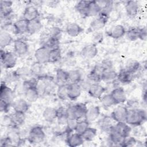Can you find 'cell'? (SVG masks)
Here are the masks:
<instances>
[{
  "instance_id": "47",
  "label": "cell",
  "mask_w": 147,
  "mask_h": 147,
  "mask_svg": "<svg viewBox=\"0 0 147 147\" xmlns=\"http://www.w3.org/2000/svg\"><path fill=\"white\" fill-rule=\"evenodd\" d=\"M13 72L17 79H19L29 75L31 74V70L30 68L26 67H21L18 68Z\"/></svg>"
},
{
  "instance_id": "41",
  "label": "cell",
  "mask_w": 147,
  "mask_h": 147,
  "mask_svg": "<svg viewBox=\"0 0 147 147\" xmlns=\"http://www.w3.org/2000/svg\"><path fill=\"white\" fill-rule=\"evenodd\" d=\"M140 28L134 27L131 28L127 30H126L125 36L127 40L131 41H134L139 39Z\"/></svg>"
},
{
  "instance_id": "11",
  "label": "cell",
  "mask_w": 147,
  "mask_h": 147,
  "mask_svg": "<svg viewBox=\"0 0 147 147\" xmlns=\"http://www.w3.org/2000/svg\"><path fill=\"white\" fill-rule=\"evenodd\" d=\"M110 94L116 105L121 104L126 101V95L125 91L121 87H116L113 89L110 92Z\"/></svg>"
},
{
  "instance_id": "5",
  "label": "cell",
  "mask_w": 147,
  "mask_h": 147,
  "mask_svg": "<svg viewBox=\"0 0 147 147\" xmlns=\"http://www.w3.org/2000/svg\"><path fill=\"white\" fill-rule=\"evenodd\" d=\"M109 16L100 12L96 17L91 22L89 26V31L95 32L99 31L100 29L103 28L106 25Z\"/></svg>"
},
{
  "instance_id": "42",
  "label": "cell",
  "mask_w": 147,
  "mask_h": 147,
  "mask_svg": "<svg viewBox=\"0 0 147 147\" xmlns=\"http://www.w3.org/2000/svg\"><path fill=\"white\" fill-rule=\"evenodd\" d=\"M11 117L15 127L17 128L24 123L25 119V114L14 111V113L11 115Z\"/></svg>"
},
{
  "instance_id": "35",
  "label": "cell",
  "mask_w": 147,
  "mask_h": 147,
  "mask_svg": "<svg viewBox=\"0 0 147 147\" xmlns=\"http://www.w3.org/2000/svg\"><path fill=\"white\" fill-rule=\"evenodd\" d=\"M56 82L60 84H66L68 83V73L61 68H59L56 71Z\"/></svg>"
},
{
  "instance_id": "18",
  "label": "cell",
  "mask_w": 147,
  "mask_h": 147,
  "mask_svg": "<svg viewBox=\"0 0 147 147\" xmlns=\"http://www.w3.org/2000/svg\"><path fill=\"white\" fill-rule=\"evenodd\" d=\"M11 107L15 112L25 114L29 108L28 102L24 99H18L13 101Z\"/></svg>"
},
{
  "instance_id": "22",
  "label": "cell",
  "mask_w": 147,
  "mask_h": 147,
  "mask_svg": "<svg viewBox=\"0 0 147 147\" xmlns=\"http://www.w3.org/2000/svg\"><path fill=\"white\" fill-rule=\"evenodd\" d=\"M115 130L123 138H125L130 135L131 127L125 122H118L113 126Z\"/></svg>"
},
{
  "instance_id": "20",
  "label": "cell",
  "mask_w": 147,
  "mask_h": 147,
  "mask_svg": "<svg viewBox=\"0 0 147 147\" xmlns=\"http://www.w3.org/2000/svg\"><path fill=\"white\" fill-rule=\"evenodd\" d=\"M84 140L81 134L77 133L70 134L67 136L66 143L70 147H76L81 145L84 142Z\"/></svg>"
},
{
  "instance_id": "23",
  "label": "cell",
  "mask_w": 147,
  "mask_h": 147,
  "mask_svg": "<svg viewBox=\"0 0 147 147\" xmlns=\"http://www.w3.org/2000/svg\"><path fill=\"white\" fill-rule=\"evenodd\" d=\"M82 88L79 83H68V99L74 100L81 95Z\"/></svg>"
},
{
  "instance_id": "55",
  "label": "cell",
  "mask_w": 147,
  "mask_h": 147,
  "mask_svg": "<svg viewBox=\"0 0 147 147\" xmlns=\"http://www.w3.org/2000/svg\"><path fill=\"white\" fill-rule=\"evenodd\" d=\"M13 144L10 138L7 136L5 137L2 138L1 140V146H13Z\"/></svg>"
},
{
  "instance_id": "48",
  "label": "cell",
  "mask_w": 147,
  "mask_h": 147,
  "mask_svg": "<svg viewBox=\"0 0 147 147\" xmlns=\"http://www.w3.org/2000/svg\"><path fill=\"white\" fill-rule=\"evenodd\" d=\"M89 122L86 119L79 120L76 126L75 131L76 133L82 134V133L89 127Z\"/></svg>"
},
{
  "instance_id": "43",
  "label": "cell",
  "mask_w": 147,
  "mask_h": 147,
  "mask_svg": "<svg viewBox=\"0 0 147 147\" xmlns=\"http://www.w3.org/2000/svg\"><path fill=\"white\" fill-rule=\"evenodd\" d=\"M61 59V51L60 48L52 49L49 51L48 63H55L59 61Z\"/></svg>"
},
{
  "instance_id": "30",
  "label": "cell",
  "mask_w": 147,
  "mask_h": 147,
  "mask_svg": "<svg viewBox=\"0 0 147 147\" xmlns=\"http://www.w3.org/2000/svg\"><path fill=\"white\" fill-rule=\"evenodd\" d=\"M113 120V119L111 117L105 116L99 120L98 125L99 126L100 129L109 133L113 126L112 123Z\"/></svg>"
},
{
  "instance_id": "54",
  "label": "cell",
  "mask_w": 147,
  "mask_h": 147,
  "mask_svg": "<svg viewBox=\"0 0 147 147\" xmlns=\"http://www.w3.org/2000/svg\"><path fill=\"white\" fill-rule=\"evenodd\" d=\"M147 38V29L146 26L140 28L139 39L142 41H146Z\"/></svg>"
},
{
  "instance_id": "29",
  "label": "cell",
  "mask_w": 147,
  "mask_h": 147,
  "mask_svg": "<svg viewBox=\"0 0 147 147\" xmlns=\"http://www.w3.org/2000/svg\"><path fill=\"white\" fill-rule=\"evenodd\" d=\"M57 123L60 125H66L68 120V117L67 112V108L60 107L57 109Z\"/></svg>"
},
{
  "instance_id": "32",
  "label": "cell",
  "mask_w": 147,
  "mask_h": 147,
  "mask_svg": "<svg viewBox=\"0 0 147 147\" xmlns=\"http://www.w3.org/2000/svg\"><path fill=\"white\" fill-rule=\"evenodd\" d=\"M114 126V125H113ZM111 128L109 133V138L110 142L113 144L114 145L121 146V144L124 139L121 135H119L114 129V127Z\"/></svg>"
},
{
  "instance_id": "8",
  "label": "cell",
  "mask_w": 147,
  "mask_h": 147,
  "mask_svg": "<svg viewBox=\"0 0 147 147\" xmlns=\"http://www.w3.org/2000/svg\"><path fill=\"white\" fill-rule=\"evenodd\" d=\"M128 109L124 106H118L111 113V117L116 122H125Z\"/></svg>"
},
{
  "instance_id": "9",
  "label": "cell",
  "mask_w": 147,
  "mask_h": 147,
  "mask_svg": "<svg viewBox=\"0 0 147 147\" xmlns=\"http://www.w3.org/2000/svg\"><path fill=\"white\" fill-rule=\"evenodd\" d=\"M104 70L105 68L100 63L96 64L90 71L87 78L92 83H99V82L102 81V76Z\"/></svg>"
},
{
  "instance_id": "39",
  "label": "cell",
  "mask_w": 147,
  "mask_h": 147,
  "mask_svg": "<svg viewBox=\"0 0 147 147\" xmlns=\"http://www.w3.org/2000/svg\"><path fill=\"white\" fill-rule=\"evenodd\" d=\"M97 134V130L94 127H88L82 134V136L86 141H92Z\"/></svg>"
},
{
  "instance_id": "52",
  "label": "cell",
  "mask_w": 147,
  "mask_h": 147,
  "mask_svg": "<svg viewBox=\"0 0 147 147\" xmlns=\"http://www.w3.org/2000/svg\"><path fill=\"white\" fill-rule=\"evenodd\" d=\"M78 120L75 119H70L69 118L67 123V131L68 133L75 130L76 126L77 125Z\"/></svg>"
},
{
  "instance_id": "36",
  "label": "cell",
  "mask_w": 147,
  "mask_h": 147,
  "mask_svg": "<svg viewBox=\"0 0 147 147\" xmlns=\"http://www.w3.org/2000/svg\"><path fill=\"white\" fill-rule=\"evenodd\" d=\"M57 96L59 99L65 100L68 99V83L60 84L57 89Z\"/></svg>"
},
{
  "instance_id": "51",
  "label": "cell",
  "mask_w": 147,
  "mask_h": 147,
  "mask_svg": "<svg viewBox=\"0 0 147 147\" xmlns=\"http://www.w3.org/2000/svg\"><path fill=\"white\" fill-rule=\"evenodd\" d=\"M62 34V31L61 29L57 26L52 27L49 32V36L57 38L58 39H60L61 38Z\"/></svg>"
},
{
  "instance_id": "15",
  "label": "cell",
  "mask_w": 147,
  "mask_h": 147,
  "mask_svg": "<svg viewBox=\"0 0 147 147\" xmlns=\"http://www.w3.org/2000/svg\"><path fill=\"white\" fill-rule=\"evenodd\" d=\"M98 50L96 45L92 43L85 45L81 51V55L86 59H93L98 54Z\"/></svg>"
},
{
  "instance_id": "16",
  "label": "cell",
  "mask_w": 147,
  "mask_h": 147,
  "mask_svg": "<svg viewBox=\"0 0 147 147\" xmlns=\"http://www.w3.org/2000/svg\"><path fill=\"white\" fill-rule=\"evenodd\" d=\"M13 2L10 1H1V18L2 19L7 18L11 16L13 13L12 9Z\"/></svg>"
},
{
  "instance_id": "45",
  "label": "cell",
  "mask_w": 147,
  "mask_h": 147,
  "mask_svg": "<svg viewBox=\"0 0 147 147\" xmlns=\"http://www.w3.org/2000/svg\"><path fill=\"white\" fill-rule=\"evenodd\" d=\"M100 99L102 105L105 107H110L116 105L115 102L110 94L103 95Z\"/></svg>"
},
{
  "instance_id": "26",
  "label": "cell",
  "mask_w": 147,
  "mask_h": 147,
  "mask_svg": "<svg viewBox=\"0 0 147 147\" xmlns=\"http://www.w3.org/2000/svg\"><path fill=\"white\" fill-rule=\"evenodd\" d=\"M102 8L97 1H90L86 17H94L97 16L101 11Z\"/></svg>"
},
{
  "instance_id": "31",
  "label": "cell",
  "mask_w": 147,
  "mask_h": 147,
  "mask_svg": "<svg viewBox=\"0 0 147 147\" xmlns=\"http://www.w3.org/2000/svg\"><path fill=\"white\" fill-rule=\"evenodd\" d=\"M25 96L26 100L28 102H35L40 96L38 91L36 87H31L26 90L25 92Z\"/></svg>"
},
{
  "instance_id": "12",
  "label": "cell",
  "mask_w": 147,
  "mask_h": 147,
  "mask_svg": "<svg viewBox=\"0 0 147 147\" xmlns=\"http://www.w3.org/2000/svg\"><path fill=\"white\" fill-rule=\"evenodd\" d=\"M29 50L28 43L22 39H17L14 42V53L17 56L25 55Z\"/></svg>"
},
{
  "instance_id": "44",
  "label": "cell",
  "mask_w": 147,
  "mask_h": 147,
  "mask_svg": "<svg viewBox=\"0 0 147 147\" xmlns=\"http://www.w3.org/2000/svg\"><path fill=\"white\" fill-rule=\"evenodd\" d=\"M43 45L46 46L49 50L60 48V39L49 36Z\"/></svg>"
},
{
  "instance_id": "2",
  "label": "cell",
  "mask_w": 147,
  "mask_h": 147,
  "mask_svg": "<svg viewBox=\"0 0 147 147\" xmlns=\"http://www.w3.org/2000/svg\"><path fill=\"white\" fill-rule=\"evenodd\" d=\"M87 110V107L86 105L83 103L71 105L67 108L68 119H75L79 121L84 118Z\"/></svg>"
},
{
  "instance_id": "34",
  "label": "cell",
  "mask_w": 147,
  "mask_h": 147,
  "mask_svg": "<svg viewBox=\"0 0 147 147\" xmlns=\"http://www.w3.org/2000/svg\"><path fill=\"white\" fill-rule=\"evenodd\" d=\"M118 72H117L113 68L105 69L102 76V80L106 82H109L114 80L117 78Z\"/></svg>"
},
{
  "instance_id": "49",
  "label": "cell",
  "mask_w": 147,
  "mask_h": 147,
  "mask_svg": "<svg viewBox=\"0 0 147 147\" xmlns=\"http://www.w3.org/2000/svg\"><path fill=\"white\" fill-rule=\"evenodd\" d=\"M137 141L136 140V139L134 137L129 136L124 138V139L123 140V141L121 144V146L131 147V146H135L136 144H137Z\"/></svg>"
},
{
  "instance_id": "10",
  "label": "cell",
  "mask_w": 147,
  "mask_h": 147,
  "mask_svg": "<svg viewBox=\"0 0 147 147\" xmlns=\"http://www.w3.org/2000/svg\"><path fill=\"white\" fill-rule=\"evenodd\" d=\"M106 91V88L99 83H92L87 92L90 96L96 99H100Z\"/></svg>"
},
{
  "instance_id": "27",
  "label": "cell",
  "mask_w": 147,
  "mask_h": 147,
  "mask_svg": "<svg viewBox=\"0 0 147 147\" xmlns=\"http://www.w3.org/2000/svg\"><path fill=\"white\" fill-rule=\"evenodd\" d=\"M42 117L45 121L52 122L56 119L57 109L52 107H46L42 113Z\"/></svg>"
},
{
  "instance_id": "1",
  "label": "cell",
  "mask_w": 147,
  "mask_h": 147,
  "mask_svg": "<svg viewBox=\"0 0 147 147\" xmlns=\"http://www.w3.org/2000/svg\"><path fill=\"white\" fill-rule=\"evenodd\" d=\"M147 119L146 111L143 109L135 108L128 109L125 122L129 125L138 126L143 124Z\"/></svg>"
},
{
  "instance_id": "28",
  "label": "cell",
  "mask_w": 147,
  "mask_h": 147,
  "mask_svg": "<svg viewBox=\"0 0 147 147\" xmlns=\"http://www.w3.org/2000/svg\"><path fill=\"white\" fill-rule=\"evenodd\" d=\"M13 42V37L11 34L6 30H1L0 32V46L1 49L10 45Z\"/></svg>"
},
{
  "instance_id": "33",
  "label": "cell",
  "mask_w": 147,
  "mask_h": 147,
  "mask_svg": "<svg viewBox=\"0 0 147 147\" xmlns=\"http://www.w3.org/2000/svg\"><path fill=\"white\" fill-rule=\"evenodd\" d=\"M42 27L41 21L37 18L33 21H29L28 24V33L30 34H33L39 32Z\"/></svg>"
},
{
  "instance_id": "19",
  "label": "cell",
  "mask_w": 147,
  "mask_h": 147,
  "mask_svg": "<svg viewBox=\"0 0 147 147\" xmlns=\"http://www.w3.org/2000/svg\"><path fill=\"white\" fill-rule=\"evenodd\" d=\"M100 114V111L99 107L98 106H92L87 108L84 118L89 123L92 122L98 119Z\"/></svg>"
},
{
  "instance_id": "24",
  "label": "cell",
  "mask_w": 147,
  "mask_h": 147,
  "mask_svg": "<svg viewBox=\"0 0 147 147\" xmlns=\"http://www.w3.org/2000/svg\"><path fill=\"white\" fill-rule=\"evenodd\" d=\"M65 30L68 36L75 37L83 32V29L76 22H71L67 25Z\"/></svg>"
},
{
  "instance_id": "56",
  "label": "cell",
  "mask_w": 147,
  "mask_h": 147,
  "mask_svg": "<svg viewBox=\"0 0 147 147\" xmlns=\"http://www.w3.org/2000/svg\"><path fill=\"white\" fill-rule=\"evenodd\" d=\"M10 107H11V106L4 103V102H0V110H1V112L7 113L9 111Z\"/></svg>"
},
{
  "instance_id": "6",
  "label": "cell",
  "mask_w": 147,
  "mask_h": 147,
  "mask_svg": "<svg viewBox=\"0 0 147 147\" xmlns=\"http://www.w3.org/2000/svg\"><path fill=\"white\" fill-rule=\"evenodd\" d=\"M13 91L5 82H2L0 88V102H4L11 106L14 101Z\"/></svg>"
},
{
  "instance_id": "17",
  "label": "cell",
  "mask_w": 147,
  "mask_h": 147,
  "mask_svg": "<svg viewBox=\"0 0 147 147\" xmlns=\"http://www.w3.org/2000/svg\"><path fill=\"white\" fill-rule=\"evenodd\" d=\"M125 8L127 16L130 18H134L138 13L139 5L136 1H128L126 2Z\"/></svg>"
},
{
  "instance_id": "3",
  "label": "cell",
  "mask_w": 147,
  "mask_h": 147,
  "mask_svg": "<svg viewBox=\"0 0 147 147\" xmlns=\"http://www.w3.org/2000/svg\"><path fill=\"white\" fill-rule=\"evenodd\" d=\"M17 61V55L14 52H6L1 49V63L2 66L6 69L14 68Z\"/></svg>"
},
{
  "instance_id": "53",
  "label": "cell",
  "mask_w": 147,
  "mask_h": 147,
  "mask_svg": "<svg viewBox=\"0 0 147 147\" xmlns=\"http://www.w3.org/2000/svg\"><path fill=\"white\" fill-rule=\"evenodd\" d=\"M92 41L93 44L96 45L98 44L101 43L103 40V33L99 31L95 32L92 36Z\"/></svg>"
},
{
  "instance_id": "4",
  "label": "cell",
  "mask_w": 147,
  "mask_h": 147,
  "mask_svg": "<svg viewBox=\"0 0 147 147\" xmlns=\"http://www.w3.org/2000/svg\"><path fill=\"white\" fill-rule=\"evenodd\" d=\"M45 138V134L42 127L40 126H35L30 130L28 141L30 144H37L43 142Z\"/></svg>"
},
{
  "instance_id": "46",
  "label": "cell",
  "mask_w": 147,
  "mask_h": 147,
  "mask_svg": "<svg viewBox=\"0 0 147 147\" xmlns=\"http://www.w3.org/2000/svg\"><path fill=\"white\" fill-rule=\"evenodd\" d=\"M11 130L7 134V136L11 140L13 145H19V144L21 142V138L20 137V134L18 131H16L17 128H11Z\"/></svg>"
},
{
  "instance_id": "21",
  "label": "cell",
  "mask_w": 147,
  "mask_h": 147,
  "mask_svg": "<svg viewBox=\"0 0 147 147\" xmlns=\"http://www.w3.org/2000/svg\"><path fill=\"white\" fill-rule=\"evenodd\" d=\"M38 10L37 7L33 5L27 6L23 13V18L29 22L38 18Z\"/></svg>"
},
{
  "instance_id": "7",
  "label": "cell",
  "mask_w": 147,
  "mask_h": 147,
  "mask_svg": "<svg viewBox=\"0 0 147 147\" xmlns=\"http://www.w3.org/2000/svg\"><path fill=\"white\" fill-rule=\"evenodd\" d=\"M49 49L45 45L37 48L34 52V57L37 63L40 64L48 63Z\"/></svg>"
},
{
  "instance_id": "38",
  "label": "cell",
  "mask_w": 147,
  "mask_h": 147,
  "mask_svg": "<svg viewBox=\"0 0 147 147\" xmlns=\"http://www.w3.org/2000/svg\"><path fill=\"white\" fill-rule=\"evenodd\" d=\"M90 1H80L75 6V9L80 15L86 17V14Z\"/></svg>"
},
{
  "instance_id": "25",
  "label": "cell",
  "mask_w": 147,
  "mask_h": 147,
  "mask_svg": "<svg viewBox=\"0 0 147 147\" xmlns=\"http://www.w3.org/2000/svg\"><path fill=\"white\" fill-rule=\"evenodd\" d=\"M133 75L127 72L125 68H122L118 73L117 79L121 84H127L131 82L133 79Z\"/></svg>"
},
{
  "instance_id": "50",
  "label": "cell",
  "mask_w": 147,
  "mask_h": 147,
  "mask_svg": "<svg viewBox=\"0 0 147 147\" xmlns=\"http://www.w3.org/2000/svg\"><path fill=\"white\" fill-rule=\"evenodd\" d=\"M1 124L10 128H16L14 126L11 115H5L1 120Z\"/></svg>"
},
{
  "instance_id": "14",
  "label": "cell",
  "mask_w": 147,
  "mask_h": 147,
  "mask_svg": "<svg viewBox=\"0 0 147 147\" xmlns=\"http://www.w3.org/2000/svg\"><path fill=\"white\" fill-rule=\"evenodd\" d=\"M29 21L24 18L17 20L13 24V33L21 34L28 33Z\"/></svg>"
},
{
  "instance_id": "40",
  "label": "cell",
  "mask_w": 147,
  "mask_h": 147,
  "mask_svg": "<svg viewBox=\"0 0 147 147\" xmlns=\"http://www.w3.org/2000/svg\"><path fill=\"white\" fill-rule=\"evenodd\" d=\"M140 68V63L138 61L136 60H131L128 61L124 68L127 72L133 75L138 71Z\"/></svg>"
},
{
  "instance_id": "13",
  "label": "cell",
  "mask_w": 147,
  "mask_h": 147,
  "mask_svg": "<svg viewBox=\"0 0 147 147\" xmlns=\"http://www.w3.org/2000/svg\"><path fill=\"white\" fill-rule=\"evenodd\" d=\"M126 29L125 27L121 24H117L113 26L108 31L107 35L111 38L118 39L125 35Z\"/></svg>"
},
{
  "instance_id": "37",
  "label": "cell",
  "mask_w": 147,
  "mask_h": 147,
  "mask_svg": "<svg viewBox=\"0 0 147 147\" xmlns=\"http://www.w3.org/2000/svg\"><path fill=\"white\" fill-rule=\"evenodd\" d=\"M68 82L69 83H79L82 80L81 72L78 69H72L68 71Z\"/></svg>"
}]
</instances>
